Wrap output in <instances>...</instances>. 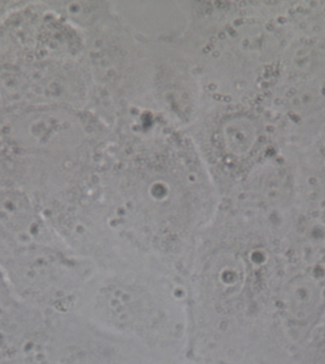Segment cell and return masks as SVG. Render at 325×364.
<instances>
[{
	"label": "cell",
	"mask_w": 325,
	"mask_h": 364,
	"mask_svg": "<svg viewBox=\"0 0 325 364\" xmlns=\"http://www.w3.org/2000/svg\"><path fill=\"white\" fill-rule=\"evenodd\" d=\"M171 283L144 268H112L90 284L87 320L146 349H168L186 334L188 316Z\"/></svg>",
	"instance_id": "cell-1"
}]
</instances>
